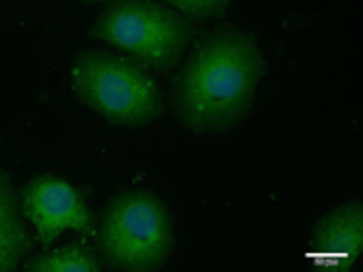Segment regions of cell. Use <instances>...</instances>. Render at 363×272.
<instances>
[{
    "label": "cell",
    "mask_w": 363,
    "mask_h": 272,
    "mask_svg": "<svg viewBox=\"0 0 363 272\" xmlns=\"http://www.w3.org/2000/svg\"><path fill=\"white\" fill-rule=\"evenodd\" d=\"M262 56L239 31H218L187 60L174 89L179 119L196 131H220L252 109Z\"/></svg>",
    "instance_id": "cell-1"
},
{
    "label": "cell",
    "mask_w": 363,
    "mask_h": 272,
    "mask_svg": "<svg viewBox=\"0 0 363 272\" xmlns=\"http://www.w3.org/2000/svg\"><path fill=\"white\" fill-rule=\"evenodd\" d=\"M71 80L85 107L114 125H147L160 112V92L152 75L123 56L85 50L73 62Z\"/></svg>",
    "instance_id": "cell-2"
},
{
    "label": "cell",
    "mask_w": 363,
    "mask_h": 272,
    "mask_svg": "<svg viewBox=\"0 0 363 272\" xmlns=\"http://www.w3.org/2000/svg\"><path fill=\"white\" fill-rule=\"evenodd\" d=\"M102 251L121 271H156L172 245L164 204L147 191H125L108 204L102 218Z\"/></svg>",
    "instance_id": "cell-3"
},
{
    "label": "cell",
    "mask_w": 363,
    "mask_h": 272,
    "mask_svg": "<svg viewBox=\"0 0 363 272\" xmlns=\"http://www.w3.org/2000/svg\"><path fill=\"white\" fill-rule=\"evenodd\" d=\"M96 36L152 67H170L183 55L191 29L167 6L150 0H116L96 23Z\"/></svg>",
    "instance_id": "cell-4"
},
{
    "label": "cell",
    "mask_w": 363,
    "mask_h": 272,
    "mask_svg": "<svg viewBox=\"0 0 363 272\" xmlns=\"http://www.w3.org/2000/svg\"><path fill=\"white\" fill-rule=\"evenodd\" d=\"M23 214L35 227L44 244H52L62 233H84L91 224V212L84 195L69 181L35 177L23 190Z\"/></svg>",
    "instance_id": "cell-5"
},
{
    "label": "cell",
    "mask_w": 363,
    "mask_h": 272,
    "mask_svg": "<svg viewBox=\"0 0 363 272\" xmlns=\"http://www.w3.org/2000/svg\"><path fill=\"white\" fill-rule=\"evenodd\" d=\"M363 218L359 204L336 208L320 220L313 231L315 258L328 256L330 260H347L349 264L362 258Z\"/></svg>",
    "instance_id": "cell-6"
},
{
    "label": "cell",
    "mask_w": 363,
    "mask_h": 272,
    "mask_svg": "<svg viewBox=\"0 0 363 272\" xmlns=\"http://www.w3.org/2000/svg\"><path fill=\"white\" fill-rule=\"evenodd\" d=\"M29 237L11 183L0 173V272L13 271L26 258Z\"/></svg>",
    "instance_id": "cell-7"
},
{
    "label": "cell",
    "mask_w": 363,
    "mask_h": 272,
    "mask_svg": "<svg viewBox=\"0 0 363 272\" xmlns=\"http://www.w3.org/2000/svg\"><path fill=\"white\" fill-rule=\"evenodd\" d=\"M29 268L42 272H94L100 266L84 245H67L55 251L42 254L31 262Z\"/></svg>",
    "instance_id": "cell-8"
},
{
    "label": "cell",
    "mask_w": 363,
    "mask_h": 272,
    "mask_svg": "<svg viewBox=\"0 0 363 272\" xmlns=\"http://www.w3.org/2000/svg\"><path fill=\"white\" fill-rule=\"evenodd\" d=\"M177 11L196 17V19H212L226 11L230 0H164Z\"/></svg>",
    "instance_id": "cell-9"
},
{
    "label": "cell",
    "mask_w": 363,
    "mask_h": 272,
    "mask_svg": "<svg viewBox=\"0 0 363 272\" xmlns=\"http://www.w3.org/2000/svg\"><path fill=\"white\" fill-rule=\"evenodd\" d=\"M85 2H100V0H85Z\"/></svg>",
    "instance_id": "cell-10"
}]
</instances>
